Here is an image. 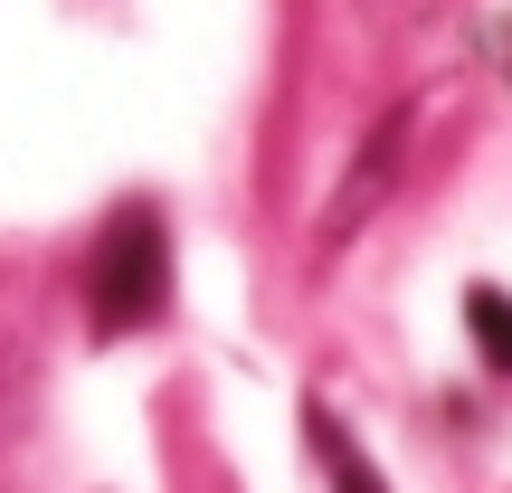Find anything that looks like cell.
Instances as JSON below:
<instances>
[{
	"instance_id": "cell-3",
	"label": "cell",
	"mask_w": 512,
	"mask_h": 493,
	"mask_svg": "<svg viewBox=\"0 0 512 493\" xmlns=\"http://www.w3.org/2000/svg\"><path fill=\"white\" fill-rule=\"evenodd\" d=\"M465 323H475V351H484V361L512 370V294L475 285V294H465Z\"/></svg>"
},
{
	"instance_id": "cell-2",
	"label": "cell",
	"mask_w": 512,
	"mask_h": 493,
	"mask_svg": "<svg viewBox=\"0 0 512 493\" xmlns=\"http://www.w3.org/2000/svg\"><path fill=\"white\" fill-rule=\"evenodd\" d=\"M313 456H323V475H332V493H380V475H370V456L342 437V427L313 408Z\"/></svg>"
},
{
	"instance_id": "cell-4",
	"label": "cell",
	"mask_w": 512,
	"mask_h": 493,
	"mask_svg": "<svg viewBox=\"0 0 512 493\" xmlns=\"http://www.w3.org/2000/svg\"><path fill=\"white\" fill-rule=\"evenodd\" d=\"M494 57H512V19H503V38H494Z\"/></svg>"
},
{
	"instance_id": "cell-1",
	"label": "cell",
	"mask_w": 512,
	"mask_h": 493,
	"mask_svg": "<svg viewBox=\"0 0 512 493\" xmlns=\"http://www.w3.org/2000/svg\"><path fill=\"white\" fill-rule=\"evenodd\" d=\"M162 304H171V238H162V209L133 200V209L105 219V238H95V256H86V313L114 342V332L162 323Z\"/></svg>"
}]
</instances>
